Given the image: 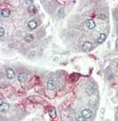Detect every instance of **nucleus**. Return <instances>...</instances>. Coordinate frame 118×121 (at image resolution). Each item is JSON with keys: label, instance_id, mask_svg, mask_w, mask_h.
<instances>
[{"label": "nucleus", "instance_id": "nucleus-1", "mask_svg": "<svg viewBox=\"0 0 118 121\" xmlns=\"http://www.w3.org/2000/svg\"><path fill=\"white\" fill-rule=\"evenodd\" d=\"M46 86L49 90H55L57 87V82L55 79H49L46 83Z\"/></svg>", "mask_w": 118, "mask_h": 121}, {"label": "nucleus", "instance_id": "nucleus-2", "mask_svg": "<svg viewBox=\"0 0 118 121\" xmlns=\"http://www.w3.org/2000/svg\"><path fill=\"white\" fill-rule=\"evenodd\" d=\"M81 48L84 52H89V51H91L92 49V43L90 41L84 42L82 46H81Z\"/></svg>", "mask_w": 118, "mask_h": 121}, {"label": "nucleus", "instance_id": "nucleus-3", "mask_svg": "<svg viewBox=\"0 0 118 121\" xmlns=\"http://www.w3.org/2000/svg\"><path fill=\"white\" fill-rule=\"evenodd\" d=\"M28 78V72H21L18 75V81L20 83H25Z\"/></svg>", "mask_w": 118, "mask_h": 121}, {"label": "nucleus", "instance_id": "nucleus-4", "mask_svg": "<svg viewBox=\"0 0 118 121\" xmlns=\"http://www.w3.org/2000/svg\"><path fill=\"white\" fill-rule=\"evenodd\" d=\"M81 115L84 117H85L86 119H88V118H91V117H92L93 113H92V110H90V109H84V110H82Z\"/></svg>", "mask_w": 118, "mask_h": 121}, {"label": "nucleus", "instance_id": "nucleus-5", "mask_svg": "<svg viewBox=\"0 0 118 121\" xmlns=\"http://www.w3.org/2000/svg\"><path fill=\"white\" fill-rule=\"evenodd\" d=\"M5 77L7 78L8 79H12L15 77V72L11 68L6 69V70H5Z\"/></svg>", "mask_w": 118, "mask_h": 121}, {"label": "nucleus", "instance_id": "nucleus-6", "mask_svg": "<svg viewBox=\"0 0 118 121\" xmlns=\"http://www.w3.org/2000/svg\"><path fill=\"white\" fill-rule=\"evenodd\" d=\"M85 24H86V27H87L89 30H94L96 27V23L92 19H87L86 22H85Z\"/></svg>", "mask_w": 118, "mask_h": 121}, {"label": "nucleus", "instance_id": "nucleus-7", "mask_svg": "<svg viewBox=\"0 0 118 121\" xmlns=\"http://www.w3.org/2000/svg\"><path fill=\"white\" fill-rule=\"evenodd\" d=\"M37 26H38V22L36 20H31V21H29L28 23V27L29 30H36V29L37 28Z\"/></svg>", "mask_w": 118, "mask_h": 121}, {"label": "nucleus", "instance_id": "nucleus-8", "mask_svg": "<svg viewBox=\"0 0 118 121\" xmlns=\"http://www.w3.org/2000/svg\"><path fill=\"white\" fill-rule=\"evenodd\" d=\"M11 14V12L9 11L8 9H1V11H0V15H1V17L2 18H8L9 16Z\"/></svg>", "mask_w": 118, "mask_h": 121}, {"label": "nucleus", "instance_id": "nucleus-9", "mask_svg": "<svg viewBox=\"0 0 118 121\" xmlns=\"http://www.w3.org/2000/svg\"><path fill=\"white\" fill-rule=\"evenodd\" d=\"M28 13L30 15H35L37 13V9L36 7V5L31 4V5H29L28 8Z\"/></svg>", "mask_w": 118, "mask_h": 121}, {"label": "nucleus", "instance_id": "nucleus-10", "mask_svg": "<svg viewBox=\"0 0 118 121\" xmlns=\"http://www.w3.org/2000/svg\"><path fill=\"white\" fill-rule=\"evenodd\" d=\"M10 109V105L8 103H4L3 105L0 106V112L1 113H6Z\"/></svg>", "mask_w": 118, "mask_h": 121}, {"label": "nucleus", "instance_id": "nucleus-11", "mask_svg": "<svg viewBox=\"0 0 118 121\" xmlns=\"http://www.w3.org/2000/svg\"><path fill=\"white\" fill-rule=\"evenodd\" d=\"M106 38H107V35L105 34V33H101V34H99V38H97V44H102L103 42L106 40Z\"/></svg>", "mask_w": 118, "mask_h": 121}, {"label": "nucleus", "instance_id": "nucleus-12", "mask_svg": "<svg viewBox=\"0 0 118 121\" xmlns=\"http://www.w3.org/2000/svg\"><path fill=\"white\" fill-rule=\"evenodd\" d=\"M34 36L31 34H27L25 37H24V40H25V42H27V43H30V42H32L33 40H34Z\"/></svg>", "mask_w": 118, "mask_h": 121}, {"label": "nucleus", "instance_id": "nucleus-13", "mask_svg": "<svg viewBox=\"0 0 118 121\" xmlns=\"http://www.w3.org/2000/svg\"><path fill=\"white\" fill-rule=\"evenodd\" d=\"M49 115L52 118H55V117H56V115H57V113H56V110H55L54 108H52L49 111Z\"/></svg>", "mask_w": 118, "mask_h": 121}, {"label": "nucleus", "instance_id": "nucleus-14", "mask_svg": "<svg viewBox=\"0 0 118 121\" xmlns=\"http://www.w3.org/2000/svg\"><path fill=\"white\" fill-rule=\"evenodd\" d=\"M36 55H37V53H36V51H34V50L30 51V53H28V57L29 58H34Z\"/></svg>", "mask_w": 118, "mask_h": 121}, {"label": "nucleus", "instance_id": "nucleus-15", "mask_svg": "<svg viewBox=\"0 0 118 121\" xmlns=\"http://www.w3.org/2000/svg\"><path fill=\"white\" fill-rule=\"evenodd\" d=\"M4 36V29L3 27H0V37L3 38Z\"/></svg>", "mask_w": 118, "mask_h": 121}, {"label": "nucleus", "instance_id": "nucleus-16", "mask_svg": "<svg viewBox=\"0 0 118 121\" xmlns=\"http://www.w3.org/2000/svg\"><path fill=\"white\" fill-rule=\"evenodd\" d=\"M99 19H101V20H106L107 19V15L104 14V13H101V14L99 15Z\"/></svg>", "mask_w": 118, "mask_h": 121}, {"label": "nucleus", "instance_id": "nucleus-17", "mask_svg": "<svg viewBox=\"0 0 118 121\" xmlns=\"http://www.w3.org/2000/svg\"><path fill=\"white\" fill-rule=\"evenodd\" d=\"M76 121H86V118L84 117L82 115H81V116H79V117H77V120Z\"/></svg>", "mask_w": 118, "mask_h": 121}, {"label": "nucleus", "instance_id": "nucleus-18", "mask_svg": "<svg viewBox=\"0 0 118 121\" xmlns=\"http://www.w3.org/2000/svg\"><path fill=\"white\" fill-rule=\"evenodd\" d=\"M113 65L118 69V59H116V60H114V61H113Z\"/></svg>", "mask_w": 118, "mask_h": 121}]
</instances>
